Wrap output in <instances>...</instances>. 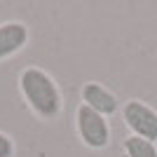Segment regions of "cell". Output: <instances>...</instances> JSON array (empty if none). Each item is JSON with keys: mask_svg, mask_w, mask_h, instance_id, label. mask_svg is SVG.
<instances>
[{"mask_svg": "<svg viewBox=\"0 0 157 157\" xmlns=\"http://www.w3.org/2000/svg\"><path fill=\"white\" fill-rule=\"evenodd\" d=\"M31 42V28L19 19L0 21V63L14 59Z\"/></svg>", "mask_w": 157, "mask_h": 157, "instance_id": "5b68a950", "label": "cell"}, {"mask_svg": "<svg viewBox=\"0 0 157 157\" xmlns=\"http://www.w3.org/2000/svg\"><path fill=\"white\" fill-rule=\"evenodd\" d=\"M17 87L26 108L40 122H54L63 113V92L49 71L40 66H26L19 71Z\"/></svg>", "mask_w": 157, "mask_h": 157, "instance_id": "6da1fadb", "label": "cell"}, {"mask_svg": "<svg viewBox=\"0 0 157 157\" xmlns=\"http://www.w3.org/2000/svg\"><path fill=\"white\" fill-rule=\"evenodd\" d=\"M122 122L129 129V136H138L157 143V110L141 98H129L120 108Z\"/></svg>", "mask_w": 157, "mask_h": 157, "instance_id": "3957f363", "label": "cell"}, {"mask_svg": "<svg viewBox=\"0 0 157 157\" xmlns=\"http://www.w3.org/2000/svg\"><path fill=\"white\" fill-rule=\"evenodd\" d=\"M17 155V143L7 131H0V157H14Z\"/></svg>", "mask_w": 157, "mask_h": 157, "instance_id": "52a82bcc", "label": "cell"}, {"mask_svg": "<svg viewBox=\"0 0 157 157\" xmlns=\"http://www.w3.org/2000/svg\"><path fill=\"white\" fill-rule=\"evenodd\" d=\"M75 134H78L80 143L89 148V150H105L110 145V138H113V129H110V122L108 117L94 113L92 108L78 103L75 108Z\"/></svg>", "mask_w": 157, "mask_h": 157, "instance_id": "7a4b0ae2", "label": "cell"}, {"mask_svg": "<svg viewBox=\"0 0 157 157\" xmlns=\"http://www.w3.org/2000/svg\"><path fill=\"white\" fill-rule=\"evenodd\" d=\"M80 103L92 108L94 113L103 115V117H113L122 108L117 94L113 92V89H108L105 85L96 82V80H87L85 85L80 87Z\"/></svg>", "mask_w": 157, "mask_h": 157, "instance_id": "277c9868", "label": "cell"}, {"mask_svg": "<svg viewBox=\"0 0 157 157\" xmlns=\"http://www.w3.org/2000/svg\"><path fill=\"white\" fill-rule=\"evenodd\" d=\"M122 155L124 157H157V143L138 138V136H127L122 141Z\"/></svg>", "mask_w": 157, "mask_h": 157, "instance_id": "8992f818", "label": "cell"}]
</instances>
